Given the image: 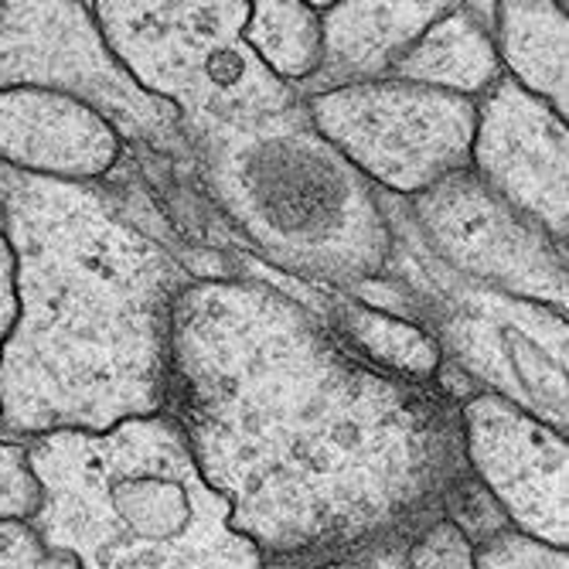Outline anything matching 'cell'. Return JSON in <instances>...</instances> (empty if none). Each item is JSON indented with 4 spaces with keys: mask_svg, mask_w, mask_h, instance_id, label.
<instances>
[{
    "mask_svg": "<svg viewBox=\"0 0 569 569\" xmlns=\"http://www.w3.org/2000/svg\"><path fill=\"white\" fill-rule=\"evenodd\" d=\"M0 212L18 303L0 345V437L107 433L164 412L174 307L194 280H226L232 267L137 226L107 181H34L0 168Z\"/></svg>",
    "mask_w": 569,
    "mask_h": 569,
    "instance_id": "2",
    "label": "cell"
},
{
    "mask_svg": "<svg viewBox=\"0 0 569 569\" xmlns=\"http://www.w3.org/2000/svg\"><path fill=\"white\" fill-rule=\"evenodd\" d=\"M242 41L273 79L300 89L321 66V11L300 0H256Z\"/></svg>",
    "mask_w": 569,
    "mask_h": 569,
    "instance_id": "16",
    "label": "cell"
},
{
    "mask_svg": "<svg viewBox=\"0 0 569 569\" xmlns=\"http://www.w3.org/2000/svg\"><path fill=\"white\" fill-rule=\"evenodd\" d=\"M460 450L471 481L511 529L546 546H569L566 437L508 399L471 392L457 406Z\"/></svg>",
    "mask_w": 569,
    "mask_h": 569,
    "instance_id": "10",
    "label": "cell"
},
{
    "mask_svg": "<svg viewBox=\"0 0 569 569\" xmlns=\"http://www.w3.org/2000/svg\"><path fill=\"white\" fill-rule=\"evenodd\" d=\"M450 4H328L321 11V66L297 89L300 99L341 86L382 82L399 59Z\"/></svg>",
    "mask_w": 569,
    "mask_h": 569,
    "instance_id": "13",
    "label": "cell"
},
{
    "mask_svg": "<svg viewBox=\"0 0 569 569\" xmlns=\"http://www.w3.org/2000/svg\"><path fill=\"white\" fill-rule=\"evenodd\" d=\"M399 566H402V549L382 552V556H376L372 562H366V569H399Z\"/></svg>",
    "mask_w": 569,
    "mask_h": 569,
    "instance_id": "22",
    "label": "cell"
},
{
    "mask_svg": "<svg viewBox=\"0 0 569 569\" xmlns=\"http://www.w3.org/2000/svg\"><path fill=\"white\" fill-rule=\"evenodd\" d=\"M0 569H76V566L62 556H51L28 526L0 522Z\"/></svg>",
    "mask_w": 569,
    "mask_h": 569,
    "instance_id": "20",
    "label": "cell"
},
{
    "mask_svg": "<svg viewBox=\"0 0 569 569\" xmlns=\"http://www.w3.org/2000/svg\"><path fill=\"white\" fill-rule=\"evenodd\" d=\"M117 127L89 102L14 86L0 89V168L62 184H102L127 158Z\"/></svg>",
    "mask_w": 569,
    "mask_h": 569,
    "instance_id": "12",
    "label": "cell"
},
{
    "mask_svg": "<svg viewBox=\"0 0 569 569\" xmlns=\"http://www.w3.org/2000/svg\"><path fill=\"white\" fill-rule=\"evenodd\" d=\"M18 315L14 303V249L8 239V226H4V212H0V345L8 341L11 325Z\"/></svg>",
    "mask_w": 569,
    "mask_h": 569,
    "instance_id": "21",
    "label": "cell"
},
{
    "mask_svg": "<svg viewBox=\"0 0 569 569\" xmlns=\"http://www.w3.org/2000/svg\"><path fill=\"white\" fill-rule=\"evenodd\" d=\"M457 406L263 280H194L174 307L164 409L267 569L366 566L450 519L475 488Z\"/></svg>",
    "mask_w": 569,
    "mask_h": 569,
    "instance_id": "1",
    "label": "cell"
},
{
    "mask_svg": "<svg viewBox=\"0 0 569 569\" xmlns=\"http://www.w3.org/2000/svg\"><path fill=\"white\" fill-rule=\"evenodd\" d=\"M300 102L318 137L379 194L409 201L471 168L478 99L382 79Z\"/></svg>",
    "mask_w": 569,
    "mask_h": 569,
    "instance_id": "8",
    "label": "cell"
},
{
    "mask_svg": "<svg viewBox=\"0 0 569 569\" xmlns=\"http://www.w3.org/2000/svg\"><path fill=\"white\" fill-rule=\"evenodd\" d=\"M89 8L102 41L127 76L178 113L188 150L212 130L300 107L297 89L273 79L242 41L249 0L236 4L102 0Z\"/></svg>",
    "mask_w": 569,
    "mask_h": 569,
    "instance_id": "6",
    "label": "cell"
},
{
    "mask_svg": "<svg viewBox=\"0 0 569 569\" xmlns=\"http://www.w3.org/2000/svg\"><path fill=\"white\" fill-rule=\"evenodd\" d=\"M379 198L392 229L386 277L409 293V321L437 341L443 369L468 392L508 399L566 437V315L453 277L427 252L406 201Z\"/></svg>",
    "mask_w": 569,
    "mask_h": 569,
    "instance_id": "5",
    "label": "cell"
},
{
    "mask_svg": "<svg viewBox=\"0 0 569 569\" xmlns=\"http://www.w3.org/2000/svg\"><path fill=\"white\" fill-rule=\"evenodd\" d=\"M194 188L232 249L300 283L351 293L386 277L379 191L310 127L303 102L191 143Z\"/></svg>",
    "mask_w": 569,
    "mask_h": 569,
    "instance_id": "4",
    "label": "cell"
},
{
    "mask_svg": "<svg viewBox=\"0 0 569 569\" xmlns=\"http://www.w3.org/2000/svg\"><path fill=\"white\" fill-rule=\"evenodd\" d=\"M389 79L481 99L501 79L491 41V4H450L409 44Z\"/></svg>",
    "mask_w": 569,
    "mask_h": 569,
    "instance_id": "14",
    "label": "cell"
},
{
    "mask_svg": "<svg viewBox=\"0 0 569 569\" xmlns=\"http://www.w3.org/2000/svg\"><path fill=\"white\" fill-rule=\"evenodd\" d=\"M41 481L31 468L28 443L0 437V522L31 526L41 511Z\"/></svg>",
    "mask_w": 569,
    "mask_h": 569,
    "instance_id": "17",
    "label": "cell"
},
{
    "mask_svg": "<svg viewBox=\"0 0 569 569\" xmlns=\"http://www.w3.org/2000/svg\"><path fill=\"white\" fill-rule=\"evenodd\" d=\"M566 150V120L505 72L478 99L471 174L562 246L569 239Z\"/></svg>",
    "mask_w": 569,
    "mask_h": 569,
    "instance_id": "11",
    "label": "cell"
},
{
    "mask_svg": "<svg viewBox=\"0 0 569 569\" xmlns=\"http://www.w3.org/2000/svg\"><path fill=\"white\" fill-rule=\"evenodd\" d=\"M475 569H569L566 549L546 546L519 529H498L471 546Z\"/></svg>",
    "mask_w": 569,
    "mask_h": 569,
    "instance_id": "18",
    "label": "cell"
},
{
    "mask_svg": "<svg viewBox=\"0 0 569 569\" xmlns=\"http://www.w3.org/2000/svg\"><path fill=\"white\" fill-rule=\"evenodd\" d=\"M24 443L44 495L28 529L76 569H267L168 409Z\"/></svg>",
    "mask_w": 569,
    "mask_h": 569,
    "instance_id": "3",
    "label": "cell"
},
{
    "mask_svg": "<svg viewBox=\"0 0 569 569\" xmlns=\"http://www.w3.org/2000/svg\"><path fill=\"white\" fill-rule=\"evenodd\" d=\"M14 86L89 102L117 127L161 201H184L198 191L178 113L127 76L89 4H0V89Z\"/></svg>",
    "mask_w": 569,
    "mask_h": 569,
    "instance_id": "7",
    "label": "cell"
},
{
    "mask_svg": "<svg viewBox=\"0 0 569 569\" xmlns=\"http://www.w3.org/2000/svg\"><path fill=\"white\" fill-rule=\"evenodd\" d=\"M491 41L501 72L542 99L562 120L569 117V21L566 4H491Z\"/></svg>",
    "mask_w": 569,
    "mask_h": 569,
    "instance_id": "15",
    "label": "cell"
},
{
    "mask_svg": "<svg viewBox=\"0 0 569 569\" xmlns=\"http://www.w3.org/2000/svg\"><path fill=\"white\" fill-rule=\"evenodd\" d=\"M325 569H361V566H325Z\"/></svg>",
    "mask_w": 569,
    "mask_h": 569,
    "instance_id": "23",
    "label": "cell"
},
{
    "mask_svg": "<svg viewBox=\"0 0 569 569\" xmlns=\"http://www.w3.org/2000/svg\"><path fill=\"white\" fill-rule=\"evenodd\" d=\"M427 252L453 277L566 315V246L515 212L471 168L406 201Z\"/></svg>",
    "mask_w": 569,
    "mask_h": 569,
    "instance_id": "9",
    "label": "cell"
},
{
    "mask_svg": "<svg viewBox=\"0 0 569 569\" xmlns=\"http://www.w3.org/2000/svg\"><path fill=\"white\" fill-rule=\"evenodd\" d=\"M399 569H475L471 542L450 519H440L402 549Z\"/></svg>",
    "mask_w": 569,
    "mask_h": 569,
    "instance_id": "19",
    "label": "cell"
}]
</instances>
